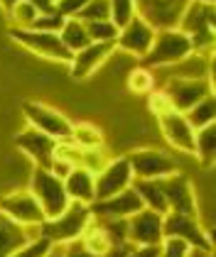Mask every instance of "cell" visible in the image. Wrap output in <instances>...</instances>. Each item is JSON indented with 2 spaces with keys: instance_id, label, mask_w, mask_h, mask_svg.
Here are the masks:
<instances>
[{
  "instance_id": "1",
  "label": "cell",
  "mask_w": 216,
  "mask_h": 257,
  "mask_svg": "<svg viewBox=\"0 0 216 257\" xmlns=\"http://www.w3.org/2000/svg\"><path fill=\"white\" fill-rule=\"evenodd\" d=\"M189 54H194V47H192V40L179 32L177 27H167V30H157L155 40H153V47L150 52L142 57V66L145 69H170L179 61H184Z\"/></svg>"
},
{
  "instance_id": "22",
  "label": "cell",
  "mask_w": 216,
  "mask_h": 257,
  "mask_svg": "<svg viewBox=\"0 0 216 257\" xmlns=\"http://www.w3.org/2000/svg\"><path fill=\"white\" fill-rule=\"evenodd\" d=\"M133 189L140 196L142 206L155 211V213H167V201H165V194H162V184L160 179H133Z\"/></svg>"
},
{
  "instance_id": "36",
  "label": "cell",
  "mask_w": 216,
  "mask_h": 257,
  "mask_svg": "<svg viewBox=\"0 0 216 257\" xmlns=\"http://www.w3.org/2000/svg\"><path fill=\"white\" fill-rule=\"evenodd\" d=\"M103 233L108 235L111 245H118V242H125L128 240V220H98Z\"/></svg>"
},
{
  "instance_id": "29",
  "label": "cell",
  "mask_w": 216,
  "mask_h": 257,
  "mask_svg": "<svg viewBox=\"0 0 216 257\" xmlns=\"http://www.w3.org/2000/svg\"><path fill=\"white\" fill-rule=\"evenodd\" d=\"M111 162V152L106 147H98V150H81V159H79V167L86 169L89 174L98 177Z\"/></svg>"
},
{
  "instance_id": "28",
  "label": "cell",
  "mask_w": 216,
  "mask_h": 257,
  "mask_svg": "<svg viewBox=\"0 0 216 257\" xmlns=\"http://www.w3.org/2000/svg\"><path fill=\"white\" fill-rule=\"evenodd\" d=\"M128 88L137 93V96H148V93H153L157 88L155 83V74L150 71V69H145V66H135V69H130L128 71Z\"/></svg>"
},
{
  "instance_id": "33",
  "label": "cell",
  "mask_w": 216,
  "mask_h": 257,
  "mask_svg": "<svg viewBox=\"0 0 216 257\" xmlns=\"http://www.w3.org/2000/svg\"><path fill=\"white\" fill-rule=\"evenodd\" d=\"M89 40L91 42H113L118 40V27L111 20H101V22H89L86 25Z\"/></svg>"
},
{
  "instance_id": "32",
  "label": "cell",
  "mask_w": 216,
  "mask_h": 257,
  "mask_svg": "<svg viewBox=\"0 0 216 257\" xmlns=\"http://www.w3.org/2000/svg\"><path fill=\"white\" fill-rule=\"evenodd\" d=\"M77 20H81L84 25L89 22H101V20H111V10H108V0H89L84 5V10L79 13Z\"/></svg>"
},
{
  "instance_id": "24",
  "label": "cell",
  "mask_w": 216,
  "mask_h": 257,
  "mask_svg": "<svg viewBox=\"0 0 216 257\" xmlns=\"http://www.w3.org/2000/svg\"><path fill=\"white\" fill-rule=\"evenodd\" d=\"M59 40H61V44H64L71 54L79 52V49H84L86 44H91L89 32H86V25H84L81 20H77V18L64 20L61 30H59Z\"/></svg>"
},
{
  "instance_id": "5",
  "label": "cell",
  "mask_w": 216,
  "mask_h": 257,
  "mask_svg": "<svg viewBox=\"0 0 216 257\" xmlns=\"http://www.w3.org/2000/svg\"><path fill=\"white\" fill-rule=\"evenodd\" d=\"M167 98L172 103V110L187 113L192 105L206 96L214 93V81L211 79H187V76H170V81L162 86Z\"/></svg>"
},
{
  "instance_id": "4",
  "label": "cell",
  "mask_w": 216,
  "mask_h": 257,
  "mask_svg": "<svg viewBox=\"0 0 216 257\" xmlns=\"http://www.w3.org/2000/svg\"><path fill=\"white\" fill-rule=\"evenodd\" d=\"M91 220V211L89 206L84 203H69V208L61 213V216L52 218V220H44L42 225L37 228V235L49 240L52 245H69L81 237L84 228L89 225Z\"/></svg>"
},
{
  "instance_id": "13",
  "label": "cell",
  "mask_w": 216,
  "mask_h": 257,
  "mask_svg": "<svg viewBox=\"0 0 216 257\" xmlns=\"http://www.w3.org/2000/svg\"><path fill=\"white\" fill-rule=\"evenodd\" d=\"M113 54H116V44L113 42H91V44H86L84 49L71 54V61H69L71 79L81 81L94 76Z\"/></svg>"
},
{
  "instance_id": "21",
  "label": "cell",
  "mask_w": 216,
  "mask_h": 257,
  "mask_svg": "<svg viewBox=\"0 0 216 257\" xmlns=\"http://www.w3.org/2000/svg\"><path fill=\"white\" fill-rule=\"evenodd\" d=\"M35 237H39L37 228H22L5 213H0V257H10L15 250H20Z\"/></svg>"
},
{
  "instance_id": "42",
  "label": "cell",
  "mask_w": 216,
  "mask_h": 257,
  "mask_svg": "<svg viewBox=\"0 0 216 257\" xmlns=\"http://www.w3.org/2000/svg\"><path fill=\"white\" fill-rule=\"evenodd\" d=\"M37 8L39 13H54V0H27Z\"/></svg>"
},
{
  "instance_id": "2",
  "label": "cell",
  "mask_w": 216,
  "mask_h": 257,
  "mask_svg": "<svg viewBox=\"0 0 216 257\" xmlns=\"http://www.w3.org/2000/svg\"><path fill=\"white\" fill-rule=\"evenodd\" d=\"M214 5H204V3H194L189 0L182 18L177 22V30L184 32L196 54H209L214 49Z\"/></svg>"
},
{
  "instance_id": "38",
  "label": "cell",
  "mask_w": 216,
  "mask_h": 257,
  "mask_svg": "<svg viewBox=\"0 0 216 257\" xmlns=\"http://www.w3.org/2000/svg\"><path fill=\"white\" fill-rule=\"evenodd\" d=\"M148 105H150V113H153L155 118H160V115H165V113H170V110H172V103H170L167 93H165L162 88H155V91L150 93Z\"/></svg>"
},
{
  "instance_id": "31",
  "label": "cell",
  "mask_w": 216,
  "mask_h": 257,
  "mask_svg": "<svg viewBox=\"0 0 216 257\" xmlns=\"http://www.w3.org/2000/svg\"><path fill=\"white\" fill-rule=\"evenodd\" d=\"M108 10H111V22L116 25L118 30L125 27L133 18H137L135 0H108Z\"/></svg>"
},
{
  "instance_id": "9",
  "label": "cell",
  "mask_w": 216,
  "mask_h": 257,
  "mask_svg": "<svg viewBox=\"0 0 216 257\" xmlns=\"http://www.w3.org/2000/svg\"><path fill=\"white\" fill-rule=\"evenodd\" d=\"M10 37L22 44L25 49H30L32 54H37L42 59L49 61H61L69 64L71 61V52L61 44L59 35L54 32H39V30H10Z\"/></svg>"
},
{
  "instance_id": "16",
  "label": "cell",
  "mask_w": 216,
  "mask_h": 257,
  "mask_svg": "<svg viewBox=\"0 0 216 257\" xmlns=\"http://www.w3.org/2000/svg\"><path fill=\"white\" fill-rule=\"evenodd\" d=\"M155 27H150L142 18H133L125 27L118 30V40H116V49L135 57V59H142L150 47H153V40H155Z\"/></svg>"
},
{
  "instance_id": "47",
  "label": "cell",
  "mask_w": 216,
  "mask_h": 257,
  "mask_svg": "<svg viewBox=\"0 0 216 257\" xmlns=\"http://www.w3.org/2000/svg\"><path fill=\"white\" fill-rule=\"evenodd\" d=\"M209 257H214V252H211V255H209Z\"/></svg>"
},
{
  "instance_id": "39",
  "label": "cell",
  "mask_w": 216,
  "mask_h": 257,
  "mask_svg": "<svg viewBox=\"0 0 216 257\" xmlns=\"http://www.w3.org/2000/svg\"><path fill=\"white\" fill-rule=\"evenodd\" d=\"M89 0H54V13L61 15L64 20H69V18H79V13L84 10V5H86Z\"/></svg>"
},
{
  "instance_id": "34",
  "label": "cell",
  "mask_w": 216,
  "mask_h": 257,
  "mask_svg": "<svg viewBox=\"0 0 216 257\" xmlns=\"http://www.w3.org/2000/svg\"><path fill=\"white\" fill-rule=\"evenodd\" d=\"M52 242L49 240H44V237H35V240H30L27 245H22L20 250H15L10 257H47L52 252Z\"/></svg>"
},
{
  "instance_id": "27",
  "label": "cell",
  "mask_w": 216,
  "mask_h": 257,
  "mask_svg": "<svg viewBox=\"0 0 216 257\" xmlns=\"http://www.w3.org/2000/svg\"><path fill=\"white\" fill-rule=\"evenodd\" d=\"M187 120H189V125L199 130V127H206V125H214L216 120V96H206L204 100H199L196 105H192L187 113Z\"/></svg>"
},
{
  "instance_id": "20",
  "label": "cell",
  "mask_w": 216,
  "mask_h": 257,
  "mask_svg": "<svg viewBox=\"0 0 216 257\" xmlns=\"http://www.w3.org/2000/svg\"><path fill=\"white\" fill-rule=\"evenodd\" d=\"M64 191H66L69 201L91 206L96 201V177L81 167H71V172L64 179Z\"/></svg>"
},
{
  "instance_id": "11",
  "label": "cell",
  "mask_w": 216,
  "mask_h": 257,
  "mask_svg": "<svg viewBox=\"0 0 216 257\" xmlns=\"http://www.w3.org/2000/svg\"><path fill=\"white\" fill-rule=\"evenodd\" d=\"M162 184V194L167 201V211L170 213H184V216H199V203H196V194L189 177L184 174H170V177L160 179Z\"/></svg>"
},
{
  "instance_id": "15",
  "label": "cell",
  "mask_w": 216,
  "mask_h": 257,
  "mask_svg": "<svg viewBox=\"0 0 216 257\" xmlns=\"http://www.w3.org/2000/svg\"><path fill=\"white\" fill-rule=\"evenodd\" d=\"M160 122V133L165 142L170 147H175L177 152H184V155H194V135L196 130L189 125V120L184 113H177V110H170L165 115L157 118Z\"/></svg>"
},
{
  "instance_id": "23",
  "label": "cell",
  "mask_w": 216,
  "mask_h": 257,
  "mask_svg": "<svg viewBox=\"0 0 216 257\" xmlns=\"http://www.w3.org/2000/svg\"><path fill=\"white\" fill-rule=\"evenodd\" d=\"M69 142H71V145H77L79 150H98V147H106L103 133L98 130L94 122H86V120L71 122V135H69Z\"/></svg>"
},
{
  "instance_id": "25",
  "label": "cell",
  "mask_w": 216,
  "mask_h": 257,
  "mask_svg": "<svg viewBox=\"0 0 216 257\" xmlns=\"http://www.w3.org/2000/svg\"><path fill=\"white\" fill-rule=\"evenodd\" d=\"M79 242L91 252V255L96 257H103L106 252H108V247H111V240H108V235L103 233V228H101V223L98 220H89V225L84 228V233H81V237H79Z\"/></svg>"
},
{
  "instance_id": "6",
  "label": "cell",
  "mask_w": 216,
  "mask_h": 257,
  "mask_svg": "<svg viewBox=\"0 0 216 257\" xmlns=\"http://www.w3.org/2000/svg\"><path fill=\"white\" fill-rule=\"evenodd\" d=\"M162 233L165 237H179L196 250H214V240L209 235V230H204L199 216H184V213L167 211L162 216Z\"/></svg>"
},
{
  "instance_id": "43",
  "label": "cell",
  "mask_w": 216,
  "mask_h": 257,
  "mask_svg": "<svg viewBox=\"0 0 216 257\" xmlns=\"http://www.w3.org/2000/svg\"><path fill=\"white\" fill-rule=\"evenodd\" d=\"M214 252V250H196V247H192L189 250V257H209Z\"/></svg>"
},
{
  "instance_id": "35",
  "label": "cell",
  "mask_w": 216,
  "mask_h": 257,
  "mask_svg": "<svg viewBox=\"0 0 216 257\" xmlns=\"http://www.w3.org/2000/svg\"><path fill=\"white\" fill-rule=\"evenodd\" d=\"M157 247H160V257H189V250H192L179 237H162Z\"/></svg>"
},
{
  "instance_id": "7",
  "label": "cell",
  "mask_w": 216,
  "mask_h": 257,
  "mask_svg": "<svg viewBox=\"0 0 216 257\" xmlns=\"http://www.w3.org/2000/svg\"><path fill=\"white\" fill-rule=\"evenodd\" d=\"M22 115L27 120L30 127H35L39 133H44L47 138L64 142L71 135V120L64 113H59L57 108L44 105V103H25L22 105Z\"/></svg>"
},
{
  "instance_id": "8",
  "label": "cell",
  "mask_w": 216,
  "mask_h": 257,
  "mask_svg": "<svg viewBox=\"0 0 216 257\" xmlns=\"http://www.w3.org/2000/svg\"><path fill=\"white\" fill-rule=\"evenodd\" d=\"M0 213L15 220L22 228H39L47 218L44 211L39 208L37 198L32 196L27 189H18V191H8L0 196Z\"/></svg>"
},
{
  "instance_id": "30",
  "label": "cell",
  "mask_w": 216,
  "mask_h": 257,
  "mask_svg": "<svg viewBox=\"0 0 216 257\" xmlns=\"http://www.w3.org/2000/svg\"><path fill=\"white\" fill-rule=\"evenodd\" d=\"M8 15H10V20H13V30H30V27L35 25V20L39 18V10L32 3L20 0L18 5H13V10H10Z\"/></svg>"
},
{
  "instance_id": "19",
  "label": "cell",
  "mask_w": 216,
  "mask_h": 257,
  "mask_svg": "<svg viewBox=\"0 0 216 257\" xmlns=\"http://www.w3.org/2000/svg\"><path fill=\"white\" fill-rule=\"evenodd\" d=\"M18 150L25 155L27 159L35 162V167H49V162L54 157V147H57V140L47 138L44 133H39L35 127H25L15 138Z\"/></svg>"
},
{
  "instance_id": "44",
  "label": "cell",
  "mask_w": 216,
  "mask_h": 257,
  "mask_svg": "<svg viewBox=\"0 0 216 257\" xmlns=\"http://www.w3.org/2000/svg\"><path fill=\"white\" fill-rule=\"evenodd\" d=\"M20 0H0V8L5 10V13H10L13 10V5H18Z\"/></svg>"
},
{
  "instance_id": "14",
  "label": "cell",
  "mask_w": 216,
  "mask_h": 257,
  "mask_svg": "<svg viewBox=\"0 0 216 257\" xmlns=\"http://www.w3.org/2000/svg\"><path fill=\"white\" fill-rule=\"evenodd\" d=\"M187 3L189 0H135L137 18H142L155 30L177 27V22H179L184 8H187Z\"/></svg>"
},
{
  "instance_id": "46",
  "label": "cell",
  "mask_w": 216,
  "mask_h": 257,
  "mask_svg": "<svg viewBox=\"0 0 216 257\" xmlns=\"http://www.w3.org/2000/svg\"><path fill=\"white\" fill-rule=\"evenodd\" d=\"M194 3H204V5H214L216 0H194Z\"/></svg>"
},
{
  "instance_id": "18",
  "label": "cell",
  "mask_w": 216,
  "mask_h": 257,
  "mask_svg": "<svg viewBox=\"0 0 216 257\" xmlns=\"http://www.w3.org/2000/svg\"><path fill=\"white\" fill-rule=\"evenodd\" d=\"M162 213H155L150 208H140L135 216L128 218V240L137 247L160 245L162 242Z\"/></svg>"
},
{
  "instance_id": "37",
  "label": "cell",
  "mask_w": 216,
  "mask_h": 257,
  "mask_svg": "<svg viewBox=\"0 0 216 257\" xmlns=\"http://www.w3.org/2000/svg\"><path fill=\"white\" fill-rule=\"evenodd\" d=\"M61 25H64V18H61V15H57V13H39V18L35 20V25H32L30 30H39V32H54V35H59Z\"/></svg>"
},
{
  "instance_id": "10",
  "label": "cell",
  "mask_w": 216,
  "mask_h": 257,
  "mask_svg": "<svg viewBox=\"0 0 216 257\" xmlns=\"http://www.w3.org/2000/svg\"><path fill=\"white\" fill-rule=\"evenodd\" d=\"M125 159L135 179H165L177 172V162L172 159V155L162 150H153V147L133 150L125 155Z\"/></svg>"
},
{
  "instance_id": "41",
  "label": "cell",
  "mask_w": 216,
  "mask_h": 257,
  "mask_svg": "<svg viewBox=\"0 0 216 257\" xmlns=\"http://www.w3.org/2000/svg\"><path fill=\"white\" fill-rule=\"evenodd\" d=\"M128 257H160V247L157 245H148V247H133V252Z\"/></svg>"
},
{
  "instance_id": "3",
  "label": "cell",
  "mask_w": 216,
  "mask_h": 257,
  "mask_svg": "<svg viewBox=\"0 0 216 257\" xmlns=\"http://www.w3.org/2000/svg\"><path fill=\"white\" fill-rule=\"evenodd\" d=\"M27 191L37 198L39 208L44 211L47 220L61 216L69 208V203H71L69 196H66V191H64V181L57 179L44 167H32L30 179H27Z\"/></svg>"
},
{
  "instance_id": "17",
  "label": "cell",
  "mask_w": 216,
  "mask_h": 257,
  "mask_svg": "<svg viewBox=\"0 0 216 257\" xmlns=\"http://www.w3.org/2000/svg\"><path fill=\"white\" fill-rule=\"evenodd\" d=\"M133 172H130V164L125 155L123 157H113L108 162V167L96 177V201H103V198H111L130 189L133 186Z\"/></svg>"
},
{
  "instance_id": "12",
  "label": "cell",
  "mask_w": 216,
  "mask_h": 257,
  "mask_svg": "<svg viewBox=\"0 0 216 257\" xmlns=\"http://www.w3.org/2000/svg\"><path fill=\"white\" fill-rule=\"evenodd\" d=\"M140 208H145V206H142V201H140V196L135 194L133 186L111 198L94 201L89 206L94 220H128L130 216H135Z\"/></svg>"
},
{
  "instance_id": "26",
  "label": "cell",
  "mask_w": 216,
  "mask_h": 257,
  "mask_svg": "<svg viewBox=\"0 0 216 257\" xmlns=\"http://www.w3.org/2000/svg\"><path fill=\"white\" fill-rule=\"evenodd\" d=\"M214 152H216V122L206 125V127H199L194 135V157L204 167L214 164Z\"/></svg>"
},
{
  "instance_id": "45",
  "label": "cell",
  "mask_w": 216,
  "mask_h": 257,
  "mask_svg": "<svg viewBox=\"0 0 216 257\" xmlns=\"http://www.w3.org/2000/svg\"><path fill=\"white\" fill-rule=\"evenodd\" d=\"M59 252H61V247H59V245H54V247H52V252H49L47 257H59Z\"/></svg>"
},
{
  "instance_id": "40",
  "label": "cell",
  "mask_w": 216,
  "mask_h": 257,
  "mask_svg": "<svg viewBox=\"0 0 216 257\" xmlns=\"http://www.w3.org/2000/svg\"><path fill=\"white\" fill-rule=\"evenodd\" d=\"M133 247H135V245H133L130 240H125V242L111 245V247H108V252H106L103 257H128L130 252H133Z\"/></svg>"
}]
</instances>
